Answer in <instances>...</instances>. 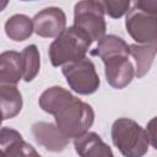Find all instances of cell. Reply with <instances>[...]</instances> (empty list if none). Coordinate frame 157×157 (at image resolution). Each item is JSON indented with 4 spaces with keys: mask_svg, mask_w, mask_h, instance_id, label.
<instances>
[{
    "mask_svg": "<svg viewBox=\"0 0 157 157\" xmlns=\"http://www.w3.org/2000/svg\"><path fill=\"white\" fill-rule=\"evenodd\" d=\"M39 107L55 118V125L67 139L86 134L94 121L93 108L60 86L47 88L39 97Z\"/></svg>",
    "mask_w": 157,
    "mask_h": 157,
    "instance_id": "obj_1",
    "label": "cell"
},
{
    "mask_svg": "<svg viewBox=\"0 0 157 157\" xmlns=\"http://www.w3.org/2000/svg\"><path fill=\"white\" fill-rule=\"evenodd\" d=\"M92 44L90 37L75 26L66 28L49 45V59L53 66H63L65 64L86 58Z\"/></svg>",
    "mask_w": 157,
    "mask_h": 157,
    "instance_id": "obj_2",
    "label": "cell"
},
{
    "mask_svg": "<svg viewBox=\"0 0 157 157\" xmlns=\"http://www.w3.org/2000/svg\"><path fill=\"white\" fill-rule=\"evenodd\" d=\"M157 1H135L129 9L125 27L130 37L140 44H157Z\"/></svg>",
    "mask_w": 157,
    "mask_h": 157,
    "instance_id": "obj_3",
    "label": "cell"
},
{
    "mask_svg": "<svg viewBox=\"0 0 157 157\" xmlns=\"http://www.w3.org/2000/svg\"><path fill=\"white\" fill-rule=\"evenodd\" d=\"M112 141L124 157H144L150 146L146 130L130 118H119L112 125Z\"/></svg>",
    "mask_w": 157,
    "mask_h": 157,
    "instance_id": "obj_4",
    "label": "cell"
},
{
    "mask_svg": "<svg viewBox=\"0 0 157 157\" xmlns=\"http://www.w3.org/2000/svg\"><path fill=\"white\" fill-rule=\"evenodd\" d=\"M74 26L85 32L92 42L102 39L107 29L102 1H78L74 9Z\"/></svg>",
    "mask_w": 157,
    "mask_h": 157,
    "instance_id": "obj_5",
    "label": "cell"
},
{
    "mask_svg": "<svg viewBox=\"0 0 157 157\" xmlns=\"http://www.w3.org/2000/svg\"><path fill=\"white\" fill-rule=\"evenodd\" d=\"M61 70L70 88L78 94H92L101 85L96 66L88 58L65 64Z\"/></svg>",
    "mask_w": 157,
    "mask_h": 157,
    "instance_id": "obj_6",
    "label": "cell"
},
{
    "mask_svg": "<svg viewBox=\"0 0 157 157\" xmlns=\"http://www.w3.org/2000/svg\"><path fill=\"white\" fill-rule=\"evenodd\" d=\"M104 64V75L107 82L117 90L125 88L134 78V65L128 54H115L102 59Z\"/></svg>",
    "mask_w": 157,
    "mask_h": 157,
    "instance_id": "obj_7",
    "label": "cell"
},
{
    "mask_svg": "<svg viewBox=\"0 0 157 157\" xmlns=\"http://www.w3.org/2000/svg\"><path fill=\"white\" fill-rule=\"evenodd\" d=\"M33 32L43 38H56L66 29V15L60 7H45L32 18Z\"/></svg>",
    "mask_w": 157,
    "mask_h": 157,
    "instance_id": "obj_8",
    "label": "cell"
},
{
    "mask_svg": "<svg viewBox=\"0 0 157 157\" xmlns=\"http://www.w3.org/2000/svg\"><path fill=\"white\" fill-rule=\"evenodd\" d=\"M32 134L37 144L50 152H61L66 148L69 139L65 137L53 123L37 121L32 125Z\"/></svg>",
    "mask_w": 157,
    "mask_h": 157,
    "instance_id": "obj_9",
    "label": "cell"
},
{
    "mask_svg": "<svg viewBox=\"0 0 157 157\" xmlns=\"http://www.w3.org/2000/svg\"><path fill=\"white\" fill-rule=\"evenodd\" d=\"M74 146L80 157H114L112 148L93 131H87L75 139Z\"/></svg>",
    "mask_w": 157,
    "mask_h": 157,
    "instance_id": "obj_10",
    "label": "cell"
},
{
    "mask_svg": "<svg viewBox=\"0 0 157 157\" xmlns=\"http://www.w3.org/2000/svg\"><path fill=\"white\" fill-rule=\"evenodd\" d=\"M22 78L21 53L6 50L0 54V86H17Z\"/></svg>",
    "mask_w": 157,
    "mask_h": 157,
    "instance_id": "obj_11",
    "label": "cell"
},
{
    "mask_svg": "<svg viewBox=\"0 0 157 157\" xmlns=\"http://www.w3.org/2000/svg\"><path fill=\"white\" fill-rule=\"evenodd\" d=\"M22 109V96L17 86H0V119L15 118Z\"/></svg>",
    "mask_w": 157,
    "mask_h": 157,
    "instance_id": "obj_12",
    "label": "cell"
},
{
    "mask_svg": "<svg viewBox=\"0 0 157 157\" xmlns=\"http://www.w3.org/2000/svg\"><path fill=\"white\" fill-rule=\"evenodd\" d=\"M156 50L157 44H129V53L136 61L135 75L137 78L144 77L150 71Z\"/></svg>",
    "mask_w": 157,
    "mask_h": 157,
    "instance_id": "obj_13",
    "label": "cell"
},
{
    "mask_svg": "<svg viewBox=\"0 0 157 157\" xmlns=\"http://www.w3.org/2000/svg\"><path fill=\"white\" fill-rule=\"evenodd\" d=\"M5 33L15 42L26 40L33 33L32 20L27 15L16 13L5 22Z\"/></svg>",
    "mask_w": 157,
    "mask_h": 157,
    "instance_id": "obj_14",
    "label": "cell"
},
{
    "mask_svg": "<svg viewBox=\"0 0 157 157\" xmlns=\"http://www.w3.org/2000/svg\"><path fill=\"white\" fill-rule=\"evenodd\" d=\"M92 55L99 56L101 59L115 55V54H128L129 53V44L120 37L114 34H105L102 39L98 40L97 48L91 52Z\"/></svg>",
    "mask_w": 157,
    "mask_h": 157,
    "instance_id": "obj_15",
    "label": "cell"
},
{
    "mask_svg": "<svg viewBox=\"0 0 157 157\" xmlns=\"http://www.w3.org/2000/svg\"><path fill=\"white\" fill-rule=\"evenodd\" d=\"M22 59V78L26 82H31L39 72L40 69V56L39 50L36 44L27 45L21 52Z\"/></svg>",
    "mask_w": 157,
    "mask_h": 157,
    "instance_id": "obj_16",
    "label": "cell"
},
{
    "mask_svg": "<svg viewBox=\"0 0 157 157\" xmlns=\"http://www.w3.org/2000/svg\"><path fill=\"white\" fill-rule=\"evenodd\" d=\"M104 13H108L112 18H120L130 9L129 0H104L102 1Z\"/></svg>",
    "mask_w": 157,
    "mask_h": 157,
    "instance_id": "obj_17",
    "label": "cell"
},
{
    "mask_svg": "<svg viewBox=\"0 0 157 157\" xmlns=\"http://www.w3.org/2000/svg\"><path fill=\"white\" fill-rule=\"evenodd\" d=\"M21 140H23L22 135L17 130L7 128V126L1 128L0 129V152L5 156L7 150Z\"/></svg>",
    "mask_w": 157,
    "mask_h": 157,
    "instance_id": "obj_18",
    "label": "cell"
},
{
    "mask_svg": "<svg viewBox=\"0 0 157 157\" xmlns=\"http://www.w3.org/2000/svg\"><path fill=\"white\" fill-rule=\"evenodd\" d=\"M5 157H42L28 142L21 140L7 150Z\"/></svg>",
    "mask_w": 157,
    "mask_h": 157,
    "instance_id": "obj_19",
    "label": "cell"
},
{
    "mask_svg": "<svg viewBox=\"0 0 157 157\" xmlns=\"http://www.w3.org/2000/svg\"><path fill=\"white\" fill-rule=\"evenodd\" d=\"M7 4H9L7 1H0V12H1L6 6H7Z\"/></svg>",
    "mask_w": 157,
    "mask_h": 157,
    "instance_id": "obj_20",
    "label": "cell"
},
{
    "mask_svg": "<svg viewBox=\"0 0 157 157\" xmlns=\"http://www.w3.org/2000/svg\"><path fill=\"white\" fill-rule=\"evenodd\" d=\"M0 157H5V156H4V155H2L1 152H0Z\"/></svg>",
    "mask_w": 157,
    "mask_h": 157,
    "instance_id": "obj_21",
    "label": "cell"
},
{
    "mask_svg": "<svg viewBox=\"0 0 157 157\" xmlns=\"http://www.w3.org/2000/svg\"><path fill=\"white\" fill-rule=\"evenodd\" d=\"M1 124H2V120H1V119H0V125H1Z\"/></svg>",
    "mask_w": 157,
    "mask_h": 157,
    "instance_id": "obj_22",
    "label": "cell"
}]
</instances>
